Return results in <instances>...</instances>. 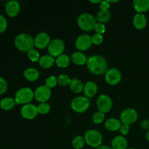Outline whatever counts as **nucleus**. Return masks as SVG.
I'll list each match as a JSON object with an SVG mask.
<instances>
[{
    "mask_svg": "<svg viewBox=\"0 0 149 149\" xmlns=\"http://www.w3.org/2000/svg\"><path fill=\"white\" fill-rule=\"evenodd\" d=\"M86 65L89 71L95 75L105 74L109 69L107 61L100 55H93L87 58Z\"/></svg>",
    "mask_w": 149,
    "mask_h": 149,
    "instance_id": "obj_1",
    "label": "nucleus"
},
{
    "mask_svg": "<svg viewBox=\"0 0 149 149\" xmlns=\"http://www.w3.org/2000/svg\"><path fill=\"white\" fill-rule=\"evenodd\" d=\"M15 47L22 52H29L34 48V39L31 34L27 33H21L15 36L14 40Z\"/></svg>",
    "mask_w": 149,
    "mask_h": 149,
    "instance_id": "obj_2",
    "label": "nucleus"
},
{
    "mask_svg": "<svg viewBox=\"0 0 149 149\" xmlns=\"http://www.w3.org/2000/svg\"><path fill=\"white\" fill-rule=\"evenodd\" d=\"M33 98H34V92L30 87H21L16 91L15 95V100L16 104H28L30 103V102H31Z\"/></svg>",
    "mask_w": 149,
    "mask_h": 149,
    "instance_id": "obj_3",
    "label": "nucleus"
},
{
    "mask_svg": "<svg viewBox=\"0 0 149 149\" xmlns=\"http://www.w3.org/2000/svg\"><path fill=\"white\" fill-rule=\"evenodd\" d=\"M96 23L97 22L94 16L88 13H81L77 18L78 26L84 31H90L94 29Z\"/></svg>",
    "mask_w": 149,
    "mask_h": 149,
    "instance_id": "obj_4",
    "label": "nucleus"
},
{
    "mask_svg": "<svg viewBox=\"0 0 149 149\" xmlns=\"http://www.w3.org/2000/svg\"><path fill=\"white\" fill-rule=\"evenodd\" d=\"M85 143L92 148H97L102 145L103 135L96 130H88L84 132V135Z\"/></svg>",
    "mask_w": 149,
    "mask_h": 149,
    "instance_id": "obj_5",
    "label": "nucleus"
},
{
    "mask_svg": "<svg viewBox=\"0 0 149 149\" xmlns=\"http://www.w3.org/2000/svg\"><path fill=\"white\" fill-rule=\"evenodd\" d=\"M90 106V99L85 96H77L73 98L71 103V107L77 113H84L87 111Z\"/></svg>",
    "mask_w": 149,
    "mask_h": 149,
    "instance_id": "obj_6",
    "label": "nucleus"
},
{
    "mask_svg": "<svg viewBox=\"0 0 149 149\" xmlns=\"http://www.w3.org/2000/svg\"><path fill=\"white\" fill-rule=\"evenodd\" d=\"M65 49V43L61 39H53L50 41L47 47V52L49 55L55 57H58L59 55L63 54Z\"/></svg>",
    "mask_w": 149,
    "mask_h": 149,
    "instance_id": "obj_7",
    "label": "nucleus"
},
{
    "mask_svg": "<svg viewBox=\"0 0 149 149\" xmlns=\"http://www.w3.org/2000/svg\"><path fill=\"white\" fill-rule=\"evenodd\" d=\"M96 106L99 111L106 113L110 111L113 106V101L109 95L101 94L96 100Z\"/></svg>",
    "mask_w": 149,
    "mask_h": 149,
    "instance_id": "obj_8",
    "label": "nucleus"
},
{
    "mask_svg": "<svg viewBox=\"0 0 149 149\" xmlns=\"http://www.w3.org/2000/svg\"><path fill=\"white\" fill-rule=\"evenodd\" d=\"M138 119V113L135 109L132 108L125 109L122 111L120 114V119L122 124L130 125L136 122Z\"/></svg>",
    "mask_w": 149,
    "mask_h": 149,
    "instance_id": "obj_9",
    "label": "nucleus"
},
{
    "mask_svg": "<svg viewBox=\"0 0 149 149\" xmlns=\"http://www.w3.org/2000/svg\"><path fill=\"white\" fill-rule=\"evenodd\" d=\"M52 95L51 89L47 87L45 84L40 85L35 90L34 98L39 103H47Z\"/></svg>",
    "mask_w": 149,
    "mask_h": 149,
    "instance_id": "obj_10",
    "label": "nucleus"
},
{
    "mask_svg": "<svg viewBox=\"0 0 149 149\" xmlns=\"http://www.w3.org/2000/svg\"><path fill=\"white\" fill-rule=\"evenodd\" d=\"M105 80L110 85H116L122 80V73L116 68H109L105 74Z\"/></svg>",
    "mask_w": 149,
    "mask_h": 149,
    "instance_id": "obj_11",
    "label": "nucleus"
},
{
    "mask_svg": "<svg viewBox=\"0 0 149 149\" xmlns=\"http://www.w3.org/2000/svg\"><path fill=\"white\" fill-rule=\"evenodd\" d=\"M92 44V36L87 33L79 35L75 41V46L80 52L90 49Z\"/></svg>",
    "mask_w": 149,
    "mask_h": 149,
    "instance_id": "obj_12",
    "label": "nucleus"
},
{
    "mask_svg": "<svg viewBox=\"0 0 149 149\" xmlns=\"http://www.w3.org/2000/svg\"><path fill=\"white\" fill-rule=\"evenodd\" d=\"M38 109L37 106L32 103L23 105L20 109V114L23 118L26 119H33L37 116Z\"/></svg>",
    "mask_w": 149,
    "mask_h": 149,
    "instance_id": "obj_13",
    "label": "nucleus"
},
{
    "mask_svg": "<svg viewBox=\"0 0 149 149\" xmlns=\"http://www.w3.org/2000/svg\"><path fill=\"white\" fill-rule=\"evenodd\" d=\"M50 36L46 32H40L34 38V45L38 49H45L47 47L50 42Z\"/></svg>",
    "mask_w": 149,
    "mask_h": 149,
    "instance_id": "obj_14",
    "label": "nucleus"
},
{
    "mask_svg": "<svg viewBox=\"0 0 149 149\" xmlns=\"http://www.w3.org/2000/svg\"><path fill=\"white\" fill-rule=\"evenodd\" d=\"M20 4L16 0H10L8 1L5 4L6 13L10 17H15L20 12Z\"/></svg>",
    "mask_w": 149,
    "mask_h": 149,
    "instance_id": "obj_15",
    "label": "nucleus"
},
{
    "mask_svg": "<svg viewBox=\"0 0 149 149\" xmlns=\"http://www.w3.org/2000/svg\"><path fill=\"white\" fill-rule=\"evenodd\" d=\"M97 90H98V87L97 84H96L95 81H89L85 83L84 85V96L88 98L90 97H93L97 94Z\"/></svg>",
    "mask_w": 149,
    "mask_h": 149,
    "instance_id": "obj_16",
    "label": "nucleus"
},
{
    "mask_svg": "<svg viewBox=\"0 0 149 149\" xmlns=\"http://www.w3.org/2000/svg\"><path fill=\"white\" fill-rule=\"evenodd\" d=\"M132 23L135 29L142 30L146 27L147 18L143 13H136L132 20Z\"/></svg>",
    "mask_w": 149,
    "mask_h": 149,
    "instance_id": "obj_17",
    "label": "nucleus"
},
{
    "mask_svg": "<svg viewBox=\"0 0 149 149\" xmlns=\"http://www.w3.org/2000/svg\"><path fill=\"white\" fill-rule=\"evenodd\" d=\"M128 142L124 135H116L111 141L112 149H127Z\"/></svg>",
    "mask_w": 149,
    "mask_h": 149,
    "instance_id": "obj_18",
    "label": "nucleus"
},
{
    "mask_svg": "<svg viewBox=\"0 0 149 149\" xmlns=\"http://www.w3.org/2000/svg\"><path fill=\"white\" fill-rule=\"evenodd\" d=\"M122 125V122L119 119L116 118H109L105 122L104 126L107 130L111 132H115V131L119 130Z\"/></svg>",
    "mask_w": 149,
    "mask_h": 149,
    "instance_id": "obj_19",
    "label": "nucleus"
},
{
    "mask_svg": "<svg viewBox=\"0 0 149 149\" xmlns=\"http://www.w3.org/2000/svg\"><path fill=\"white\" fill-rule=\"evenodd\" d=\"M132 4L137 13H144L149 10V0H134Z\"/></svg>",
    "mask_w": 149,
    "mask_h": 149,
    "instance_id": "obj_20",
    "label": "nucleus"
},
{
    "mask_svg": "<svg viewBox=\"0 0 149 149\" xmlns=\"http://www.w3.org/2000/svg\"><path fill=\"white\" fill-rule=\"evenodd\" d=\"M39 76H40L39 71L33 67L27 68L23 71V77L29 81H36L39 78Z\"/></svg>",
    "mask_w": 149,
    "mask_h": 149,
    "instance_id": "obj_21",
    "label": "nucleus"
},
{
    "mask_svg": "<svg viewBox=\"0 0 149 149\" xmlns=\"http://www.w3.org/2000/svg\"><path fill=\"white\" fill-rule=\"evenodd\" d=\"M71 60L74 64L77 65H83L84 64L87 63V58L86 55L83 53L82 52L80 51H77L74 52V53L71 55Z\"/></svg>",
    "mask_w": 149,
    "mask_h": 149,
    "instance_id": "obj_22",
    "label": "nucleus"
},
{
    "mask_svg": "<svg viewBox=\"0 0 149 149\" xmlns=\"http://www.w3.org/2000/svg\"><path fill=\"white\" fill-rule=\"evenodd\" d=\"M55 63V59L49 55H44L39 60V66L42 68H49Z\"/></svg>",
    "mask_w": 149,
    "mask_h": 149,
    "instance_id": "obj_23",
    "label": "nucleus"
},
{
    "mask_svg": "<svg viewBox=\"0 0 149 149\" xmlns=\"http://www.w3.org/2000/svg\"><path fill=\"white\" fill-rule=\"evenodd\" d=\"M84 85V84H83L82 81L81 80L79 79L74 78L71 80V82L69 84V87L73 93L78 94V93H80L81 92L83 91Z\"/></svg>",
    "mask_w": 149,
    "mask_h": 149,
    "instance_id": "obj_24",
    "label": "nucleus"
},
{
    "mask_svg": "<svg viewBox=\"0 0 149 149\" xmlns=\"http://www.w3.org/2000/svg\"><path fill=\"white\" fill-rule=\"evenodd\" d=\"M71 58L66 54H62L55 58V64L59 68H66L69 65Z\"/></svg>",
    "mask_w": 149,
    "mask_h": 149,
    "instance_id": "obj_25",
    "label": "nucleus"
},
{
    "mask_svg": "<svg viewBox=\"0 0 149 149\" xmlns=\"http://www.w3.org/2000/svg\"><path fill=\"white\" fill-rule=\"evenodd\" d=\"M16 104L15 98L11 97H5L0 101V107L4 111H10L13 109Z\"/></svg>",
    "mask_w": 149,
    "mask_h": 149,
    "instance_id": "obj_26",
    "label": "nucleus"
},
{
    "mask_svg": "<svg viewBox=\"0 0 149 149\" xmlns=\"http://www.w3.org/2000/svg\"><path fill=\"white\" fill-rule=\"evenodd\" d=\"M111 18V13L109 10H99L96 15V20L98 23H107Z\"/></svg>",
    "mask_w": 149,
    "mask_h": 149,
    "instance_id": "obj_27",
    "label": "nucleus"
},
{
    "mask_svg": "<svg viewBox=\"0 0 149 149\" xmlns=\"http://www.w3.org/2000/svg\"><path fill=\"white\" fill-rule=\"evenodd\" d=\"M85 140L84 137L81 135H77L72 140V146L75 149H81L85 145Z\"/></svg>",
    "mask_w": 149,
    "mask_h": 149,
    "instance_id": "obj_28",
    "label": "nucleus"
},
{
    "mask_svg": "<svg viewBox=\"0 0 149 149\" xmlns=\"http://www.w3.org/2000/svg\"><path fill=\"white\" fill-rule=\"evenodd\" d=\"M27 57L31 62H36V61H39V58H40V55H39L38 50L33 48V49H30L29 52H27Z\"/></svg>",
    "mask_w": 149,
    "mask_h": 149,
    "instance_id": "obj_29",
    "label": "nucleus"
},
{
    "mask_svg": "<svg viewBox=\"0 0 149 149\" xmlns=\"http://www.w3.org/2000/svg\"><path fill=\"white\" fill-rule=\"evenodd\" d=\"M105 119V113L99 111L95 112L93 115V121L96 125H100L103 122Z\"/></svg>",
    "mask_w": 149,
    "mask_h": 149,
    "instance_id": "obj_30",
    "label": "nucleus"
},
{
    "mask_svg": "<svg viewBox=\"0 0 149 149\" xmlns=\"http://www.w3.org/2000/svg\"><path fill=\"white\" fill-rule=\"evenodd\" d=\"M38 112L42 115L47 114L50 111V106L47 103H41L37 106Z\"/></svg>",
    "mask_w": 149,
    "mask_h": 149,
    "instance_id": "obj_31",
    "label": "nucleus"
},
{
    "mask_svg": "<svg viewBox=\"0 0 149 149\" xmlns=\"http://www.w3.org/2000/svg\"><path fill=\"white\" fill-rule=\"evenodd\" d=\"M57 84H58V78L54 75L49 76L45 79V85L50 89L55 87Z\"/></svg>",
    "mask_w": 149,
    "mask_h": 149,
    "instance_id": "obj_32",
    "label": "nucleus"
},
{
    "mask_svg": "<svg viewBox=\"0 0 149 149\" xmlns=\"http://www.w3.org/2000/svg\"><path fill=\"white\" fill-rule=\"evenodd\" d=\"M57 78H58V83L61 86L69 85L71 80L66 74H60Z\"/></svg>",
    "mask_w": 149,
    "mask_h": 149,
    "instance_id": "obj_33",
    "label": "nucleus"
},
{
    "mask_svg": "<svg viewBox=\"0 0 149 149\" xmlns=\"http://www.w3.org/2000/svg\"><path fill=\"white\" fill-rule=\"evenodd\" d=\"M103 42V36L102 34L95 33L92 36V42L95 45H99Z\"/></svg>",
    "mask_w": 149,
    "mask_h": 149,
    "instance_id": "obj_34",
    "label": "nucleus"
},
{
    "mask_svg": "<svg viewBox=\"0 0 149 149\" xmlns=\"http://www.w3.org/2000/svg\"><path fill=\"white\" fill-rule=\"evenodd\" d=\"M106 26H105L103 23H98V22L96 23L94 28V30L95 31L96 33H99V34H102V35L106 32Z\"/></svg>",
    "mask_w": 149,
    "mask_h": 149,
    "instance_id": "obj_35",
    "label": "nucleus"
},
{
    "mask_svg": "<svg viewBox=\"0 0 149 149\" xmlns=\"http://www.w3.org/2000/svg\"><path fill=\"white\" fill-rule=\"evenodd\" d=\"M7 87H8V84H7V81L3 77H0V95H2L6 93V91L7 90Z\"/></svg>",
    "mask_w": 149,
    "mask_h": 149,
    "instance_id": "obj_36",
    "label": "nucleus"
},
{
    "mask_svg": "<svg viewBox=\"0 0 149 149\" xmlns=\"http://www.w3.org/2000/svg\"><path fill=\"white\" fill-rule=\"evenodd\" d=\"M7 20L2 15H0V33H2L7 29Z\"/></svg>",
    "mask_w": 149,
    "mask_h": 149,
    "instance_id": "obj_37",
    "label": "nucleus"
},
{
    "mask_svg": "<svg viewBox=\"0 0 149 149\" xmlns=\"http://www.w3.org/2000/svg\"><path fill=\"white\" fill-rule=\"evenodd\" d=\"M119 131L122 134V135H127L130 132V125L122 124L120 129H119Z\"/></svg>",
    "mask_w": 149,
    "mask_h": 149,
    "instance_id": "obj_38",
    "label": "nucleus"
},
{
    "mask_svg": "<svg viewBox=\"0 0 149 149\" xmlns=\"http://www.w3.org/2000/svg\"><path fill=\"white\" fill-rule=\"evenodd\" d=\"M110 3L109 1H101L100 3V10H109L110 8Z\"/></svg>",
    "mask_w": 149,
    "mask_h": 149,
    "instance_id": "obj_39",
    "label": "nucleus"
},
{
    "mask_svg": "<svg viewBox=\"0 0 149 149\" xmlns=\"http://www.w3.org/2000/svg\"><path fill=\"white\" fill-rule=\"evenodd\" d=\"M141 127L143 129L149 130V120H144L141 123Z\"/></svg>",
    "mask_w": 149,
    "mask_h": 149,
    "instance_id": "obj_40",
    "label": "nucleus"
},
{
    "mask_svg": "<svg viewBox=\"0 0 149 149\" xmlns=\"http://www.w3.org/2000/svg\"><path fill=\"white\" fill-rule=\"evenodd\" d=\"M95 149H112L111 147L109 146H106V145H101L99 147L96 148Z\"/></svg>",
    "mask_w": 149,
    "mask_h": 149,
    "instance_id": "obj_41",
    "label": "nucleus"
},
{
    "mask_svg": "<svg viewBox=\"0 0 149 149\" xmlns=\"http://www.w3.org/2000/svg\"><path fill=\"white\" fill-rule=\"evenodd\" d=\"M90 2L93 3V4H100V2H101V1L100 0H96V1H94V0H91V1H90Z\"/></svg>",
    "mask_w": 149,
    "mask_h": 149,
    "instance_id": "obj_42",
    "label": "nucleus"
},
{
    "mask_svg": "<svg viewBox=\"0 0 149 149\" xmlns=\"http://www.w3.org/2000/svg\"><path fill=\"white\" fill-rule=\"evenodd\" d=\"M145 137H146V139L147 140V141L149 142V130L148 131H147L146 132V135H145Z\"/></svg>",
    "mask_w": 149,
    "mask_h": 149,
    "instance_id": "obj_43",
    "label": "nucleus"
},
{
    "mask_svg": "<svg viewBox=\"0 0 149 149\" xmlns=\"http://www.w3.org/2000/svg\"><path fill=\"white\" fill-rule=\"evenodd\" d=\"M127 149H136V148H127Z\"/></svg>",
    "mask_w": 149,
    "mask_h": 149,
    "instance_id": "obj_44",
    "label": "nucleus"
}]
</instances>
